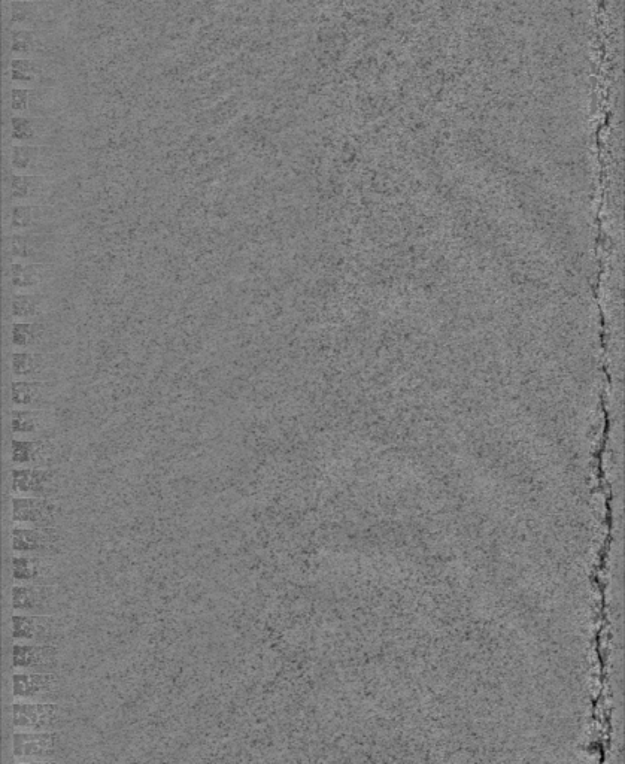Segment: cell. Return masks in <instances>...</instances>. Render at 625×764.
Instances as JSON below:
<instances>
[{
  "label": "cell",
  "instance_id": "5bb4252c",
  "mask_svg": "<svg viewBox=\"0 0 625 764\" xmlns=\"http://www.w3.org/2000/svg\"><path fill=\"white\" fill-rule=\"evenodd\" d=\"M11 481L17 496L50 497L56 491V472L39 466H17L11 471Z\"/></svg>",
  "mask_w": 625,
  "mask_h": 764
},
{
  "label": "cell",
  "instance_id": "52a82bcc",
  "mask_svg": "<svg viewBox=\"0 0 625 764\" xmlns=\"http://www.w3.org/2000/svg\"><path fill=\"white\" fill-rule=\"evenodd\" d=\"M60 208H63V203H57V205L11 203L8 217H6V235L60 226L63 221V211Z\"/></svg>",
  "mask_w": 625,
  "mask_h": 764
},
{
  "label": "cell",
  "instance_id": "8fae6325",
  "mask_svg": "<svg viewBox=\"0 0 625 764\" xmlns=\"http://www.w3.org/2000/svg\"><path fill=\"white\" fill-rule=\"evenodd\" d=\"M59 506L48 497L18 496L12 499V521L15 526H56Z\"/></svg>",
  "mask_w": 625,
  "mask_h": 764
},
{
  "label": "cell",
  "instance_id": "603a6c76",
  "mask_svg": "<svg viewBox=\"0 0 625 764\" xmlns=\"http://www.w3.org/2000/svg\"><path fill=\"white\" fill-rule=\"evenodd\" d=\"M9 29H33L39 20V3L36 0H9Z\"/></svg>",
  "mask_w": 625,
  "mask_h": 764
},
{
  "label": "cell",
  "instance_id": "3957f363",
  "mask_svg": "<svg viewBox=\"0 0 625 764\" xmlns=\"http://www.w3.org/2000/svg\"><path fill=\"white\" fill-rule=\"evenodd\" d=\"M74 720V711L57 702L17 700L12 705V724L21 732H53L63 730Z\"/></svg>",
  "mask_w": 625,
  "mask_h": 764
},
{
  "label": "cell",
  "instance_id": "44dd1931",
  "mask_svg": "<svg viewBox=\"0 0 625 764\" xmlns=\"http://www.w3.org/2000/svg\"><path fill=\"white\" fill-rule=\"evenodd\" d=\"M51 415L45 409L14 408L11 412V429L14 436H38L50 427Z\"/></svg>",
  "mask_w": 625,
  "mask_h": 764
},
{
  "label": "cell",
  "instance_id": "2e32d148",
  "mask_svg": "<svg viewBox=\"0 0 625 764\" xmlns=\"http://www.w3.org/2000/svg\"><path fill=\"white\" fill-rule=\"evenodd\" d=\"M56 369V354L47 351H12L11 372L14 380H51Z\"/></svg>",
  "mask_w": 625,
  "mask_h": 764
},
{
  "label": "cell",
  "instance_id": "e0dca14e",
  "mask_svg": "<svg viewBox=\"0 0 625 764\" xmlns=\"http://www.w3.org/2000/svg\"><path fill=\"white\" fill-rule=\"evenodd\" d=\"M50 338L51 324L48 323L47 317L41 320L12 323L11 345L14 351H45V348L50 345Z\"/></svg>",
  "mask_w": 625,
  "mask_h": 764
},
{
  "label": "cell",
  "instance_id": "ba28073f",
  "mask_svg": "<svg viewBox=\"0 0 625 764\" xmlns=\"http://www.w3.org/2000/svg\"><path fill=\"white\" fill-rule=\"evenodd\" d=\"M63 679L56 672L17 670L12 676L15 699L32 702H57L62 697Z\"/></svg>",
  "mask_w": 625,
  "mask_h": 764
},
{
  "label": "cell",
  "instance_id": "d4e9b609",
  "mask_svg": "<svg viewBox=\"0 0 625 764\" xmlns=\"http://www.w3.org/2000/svg\"><path fill=\"white\" fill-rule=\"evenodd\" d=\"M41 442L33 439L14 438L11 445V457L14 465H35L41 457Z\"/></svg>",
  "mask_w": 625,
  "mask_h": 764
},
{
  "label": "cell",
  "instance_id": "ac0fdd59",
  "mask_svg": "<svg viewBox=\"0 0 625 764\" xmlns=\"http://www.w3.org/2000/svg\"><path fill=\"white\" fill-rule=\"evenodd\" d=\"M53 126L51 118L35 117V115H12L11 139L12 144H51Z\"/></svg>",
  "mask_w": 625,
  "mask_h": 764
},
{
  "label": "cell",
  "instance_id": "d6986e66",
  "mask_svg": "<svg viewBox=\"0 0 625 764\" xmlns=\"http://www.w3.org/2000/svg\"><path fill=\"white\" fill-rule=\"evenodd\" d=\"M53 299L48 291H27V293H12L11 317L14 321H35L48 317L53 311Z\"/></svg>",
  "mask_w": 625,
  "mask_h": 764
},
{
  "label": "cell",
  "instance_id": "cb8c5ba5",
  "mask_svg": "<svg viewBox=\"0 0 625 764\" xmlns=\"http://www.w3.org/2000/svg\"><path fill=\"white\" fill-rule=\"evenodd\" d=\"M39 36L35 29H9V53L12 57H33L38 53Z\"/></svg>",
  "mask_w": 625,
  "mask_h": 764
},
{
  "label": "cell",
  "instance_id": "7a4b0ae2",
  "mask_svg": "<svg viewBox=\"0 0 625 764\" xmlns=\"http://www.w3.org/2000/svg\"><path fill=\"white\" fill-rule=\"evenodd\" d=\"M12 172L63 180L71 171V162L56 145L12 144L9 148Z\"/></svg>",
  "mask_w": 625,
  "mask_h": 764
},
{
  "label": "cell",
  "instance_id": "9a60e30c",
  "mask_svg": "<svg viewBox=\"0 0 625 764\" xmlns=\"http://www.w3.org/2000/svg\"><path fill=\"white\" fill-rule=\"evenodd\" d=\"M59 385L51 380H14L11 402L14 408L45 409L51 406Z\"/></svg>",
  "mask_w": 625,
  "mask_h": 764
},
{
  "label": "cell",
  "instance_id": "7c38bea8",
  "mask_svg": "<svg viewBox=\"0 0 625 764\" xmlns=\"http://www.w3.org/2000/svg\"><path fill=\"white\" fill-rule=\"evenodd\" d=\"M12 660L15 670L56 672L60 666V648L56 644L15 642Z\"/></svg>",
  "mask_w": 625,
  "mask_h": 764
},
{
  "label": "cell",
  "instance_id": "5b68a950",
  "mask_svg": "<svg viewBox=\"0 0 625 764\" xmlns=\"http://www.w3.org/2000/svg\"><path fill=\"white\" fill-rule=\"evenodd\" d=\"M60 181L44 175H26L9 172L6 175V190L9 202L33 203V205H57L63 203Z\"/></svg>",
  "mask_w": 625,
  "mask_h": 764
},
{
  "label": "cell",
  "instance_id": "277c9868",
  "mask_svg": "<svg viewBox=\"0 0 625 764\" xmlns=\"http://www.w3.org/2000/svg\"><path fill=\"white\" fill-rule=\"evenodd\" d=\"M66 750V733L63 730L53 732H21L15 730L12 739V753L20 763L53 762L63 756Z\"/></svg>",
  "mask_w": 625,
  "mask_h": 764
},
{
  "label": "cell",
  "instance_id": "4fadbf2b",
  "mask_svg": "<svg viewBox=\"0 0 625 764\" xmlns=\"http://www.w3.org/2000/svg\"><path fill=\"white\" fill-rule=\"evenodd\" d=\"M56 278L57 265L20 262V260L9 262V284H11L12 293L44 290Z\"/></svg>",
  "mask_w": 625,
  "mask_h": 764
},
{
  "label": "cell",
  "instance_id": "9c48e42d",
  "mask_svg": "<svg viewBox=\"0 0 625 764\" xmlns=\"http://www.w3.org/2000/svg\"><path fill=\"white\" fill-rule=\"evenodd\" d=\"M63 635V623L56 615L14 614L12 636L15 642L56 644Z\"/></svg>",
  "mask_w": 625,
  "mask_h": 764
},
{
  "label": "cell",
  "instance_id": "6da1fadb",
  "mask_svg": "<svg viewBox=\"0 0 625 764\" xmlns=\"http://www.w3.org/2000/svg\"><path fill=\"white\" fill-rule=\"evenodd\" d=\"M60 226L32 230L24 233H8L5 238L9 262L47 263L59 265L65 251V236Z\"/></svg>",
  "mask_w": 625,
  "mask_h": 764
},
{
  "label": "cell",
  "instance_id": "484cf974",
  "mask_svg": "<svg viewBox=\"0 0 625 764\" xmlns=\"http://www.w3.org/2000/svg\"><path fill=\"white\" fill-rule=\"evenodd\" d=\"M33 89L27 87L12 86L9 92V108L12 115H27L30 112V103H32Z\"/></svg>",
  "mask_w": 625,
  "mask_h": 764
},
{
  "label": "cell",
  "instance_id": "ffe728a7",
  "mask_svg": "<svg viewBox=\"0 0 625 764\" xmlns=\"http://www.w3.org/2000/svg\"><path fill=\"white\" fill-rule=\"evenodd\" d=\"M12 575L15 584H51L56 573L51 557L17 554L12 559Z\"/></svg>",
  "mask_w": 625,
  "mask_h": 764
},
{
  "label": "cell",
  "instance_id": "30bf717a",
  "mask_svg": "<svg viewBox=\"0 0 625 764\" xmlns=\"http://www.w3.org/2000/svg\"><path fill=\"white\" fill-rule=\"evenodd\" d=\"M62 533L56 526H15L12 530V550L27 556L53 557L60 553Z\"/></svg>",
  "mask_w": 625,
  "mask_h": 764
},
{
  "label": "cell",
  "instance_id": "7402d4cb",
  "mask_svg": "<svg viewBox=\"0 0 625 764\" xmlns=\"http://www.w3.org/2000/svg\"><path fill=\"white\" fill-rule=\"evenodd\" d=\"M9 77L12 86L36 89L41 84L44 72L35 57H12L9 63Z\"/></svg>",
  "mask_w": 625,
  "mask_h": 764
},
{
  "label": "cell",
  "instance_id": "8992f818",
  "mask_svg": "<svg viewBox=\"0 0 625 764\" xmlns=\"http://www.w3.org/2000/svg\"><path fill=\"white\" fill-rule=\"evenodd\" d=\"M63 605V591L54 584H15L12 608L18 614L56 615Z\"/></svg>",
  "mask_w": 625,
  "mask_h": 764
}]
</instances>
